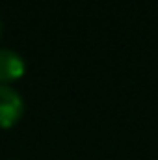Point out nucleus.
<instances>
[{
    "label": "nucleus",
    "mask_w": 158,
    "mask_h": 160,
    "mask_svg": "<svg viewBox=\"0 0 158 160\" xmlns=\"http://www.w3.org/2000/svg\"><path fill=\"white\" fill-rule=\"evenodd\" d=\"M24 112V101L17 89L7 84H0V127L7 128L21 119Z\"/></svg>",
    "instance_id": "obj_1"
},
{
    "label": "nucleus",
    "mask_w": 158,
    "mask_h": 160,
    "mask_svg": "<svg viewBox=\"0 0 158 160\" xmlns=\"http://www.w3.org/2000/svg\"><path fill=\"white\" fill-rule=\"evenodd\" d=\"M0 34H2V22H0Z\"/></svg>",
    "instance_id": "obj_3"
},
{
    "label": "nucleus",
    "mask_w": 158,
    "mask_h": 160,
    "mask_svg": "<svg viewBox=\"0 0 158 160\" xmlns=\"http://www.w3.org/2000/svg\"><path fill=\"white\" fill-rule=\"evenodd\" d=\"M24 60L11 48H0V84H7L24 75Z\"/></svg>",
    "instance_id": "obj_2"
}]
</instances>
